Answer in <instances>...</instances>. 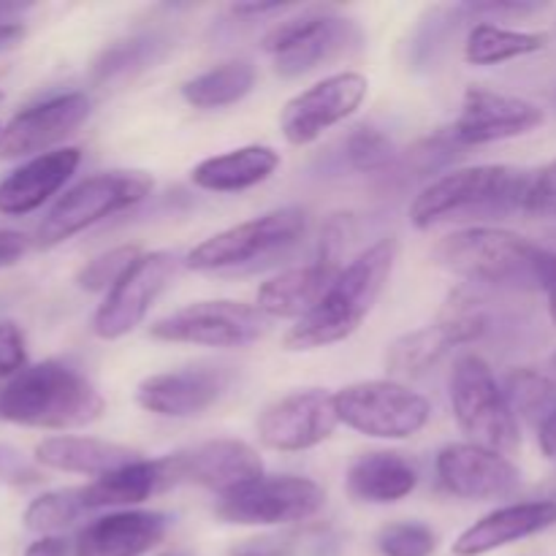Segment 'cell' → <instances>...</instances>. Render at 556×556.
<instances>
[{"label": "cell", "instance_id": "24", "mask_svg": "<svg viewBox=\"0 0 556 556\" xmlns=\"http://www.w3.org/2000/svg\"><path fill=\"white\" fill-rule=\"evenodd\" d=\"M556 525V500H538V503H516L492 510L489 516L467 527L454 543L456 556H483L497 548L510 546L516 541L538 535Z\"/></svg>", "mask_w": 556, "mask_h": 556}, {"label": "cell", "instance_id": "27", "mask_svg": "<svg viewBox=\"0 0 556 556\" xmlns=\"http://www.w3.org/2000/svg\"><path fill=\"white\" fill-rule=\"evenodd\" d=\"M418 467L396 451H369L348 470V492L362 503L389 505L405 500L418 486Z\"/></svg>", "mask_w": 556, "mask_h": 556}, {"label": "cell", "instance_id": "8", "mask_svg": "<svg viewBox=\"0 0 556 556\" xmlns=\"http://www.w3.org/2000/svg\"><path fill=\"white\" fill-rule=\"evenodd\" d=\"M340 424L378 440H407L432 418L427 396L400 380H364L334 394Z\"/></svg>", "mask_w": 556, "mask_h": 556}, {"label": "cell", "instance_id": "9", "mask_svg": "<svg viewBox=\"0 0 556 556\" xmlns=\"http://www.w3.org/2000/svg\"><path fill=\"white\" fill-rule=\"evenodd\" d=\"M358 43L362 30L353 20H342L326 11H302L266 33L264 52L275 58L277 74L296 79L318 65L334 63L342 54L353 52Z\"/></svg>", "mask_w": 556, "mask_h": 556}, {"label": "cell", "instance_id": "26", "mask_svg": "<svg viewBox=\"0 0 556 556\" xmlns=\"http://www.w3.org/2000/svg\"><path fill=\"white\" fill-rule=\"evenodd\" d=\"M280 166V152L266 144H248L212 155L190 172V182L212 193H239L266 182Z\"/></svg>", "mask_w": 556, "mask_h": 556}, {"label": "cell", "instance_id": "15", "mask_svg": "<svg viewBox=\"0 0 556 556\" xmlns=\"http://www.w3.org/2000/svg\"><path fill=\"white\" fill-rule=\"evenodd\" d=\"M340 427L334 394L324 389L293 391L282 400L271 402L258 416V440L269 451H307L326 443Z\"/></svg>", "mask_w": 556, "mask_h": 556}, {"label": "cell", "instance_id": "35", "mask_svg": "<svg viewBox=\"0 0 556 556\" xmlns=\"http://www.w3.org/2000/svg\"><path fill=\"white\" fill-rule=\"evenodd\" d=\"M383 556H432L438 548V532L421 521H394L375 538Z\"/></svg>", "mask_w": 556, "mask_h": 556}, {"label": "cell", "instance_id": "36", "mask_svg": "<svg viewBox=\"0 0 556 556\" xmlns=\"http://www.w3.org/2000/svg\"><path fill=\"white\" fill-rule=\"evenodd\" d=\"M320 543L324 541H315L313 530L269 532L237 543L228 556H302L307 548H320Z\"/></svg>", "mask_w": 556, "mask_h": 556}, {"label": "cell", "instance_id": "11", "mask_svg": "<svg viewBox=\"0 0 556 556\" xmlns=\"http://www.w3.org/2000/svg\"><path fill=\"white\" fill-rule=\"evenodd\" d=\"M271 318H266L255 304L215 299L195 302L150 326V337L174 345L204 348H244L264 340Z\"/></svg>", "mask_w": 556, "mask_h": 556}, {"label": "cell", "instance_id": "34", "mask_svg": "<svg viewBox=\"0 0 556 556\" xmlns=\"http://www.w3.org/2000/svg\"><path fill=\"white\" fill-rule=\"evenodd\" d=\"M139 258H141L139 244H119V248L106 250V253L92 258L90 264L76 275V286H79L81 291H90V293H98V291L109 293L114 288V282H117L119 277H123Z\"/></svg>", "mask_w": 556, "mask_h": 556}, {"label": "cell", "instance_id": "13", "mask_svg": "<svg viewBox=\"0 0 556 556\" xmlns=\"http://www.w3.org/2000/svg\"><path fill=\"white\" fill-rule=\"evenodd\" d=\"M367 90V76L356 74V71H342V74H331L326 79L315 81L313 87L293 96L282 106V136L296 147L313 144L326 130L351 117L364 103Z\"/></svg>", "mask_w": 556, "mask_h": 556}, {"label": "cell", "instance_id": "21", "mask_svg": "<svg viewBox=\"0 0 556 556\" xmlns=\"http://www.w3.org/2000/svg\"><path fill=\"white\" fill-rule=\"evenodd\" d=\"M340 271V244L324 239L320 258L315 264L286 269L266 280L255 293V307L266 318H307Z\"/></svg>", "mask_w": 556, "mask_h": 556}, {"label": "cell", "instance_id": "18", "mask_svg": "<svg viewBox=\"0 0 556 556\" xmlns=\"http://www.w3.org/2000/svg\"><path fill=\"white\" fill-rule=\"evenodd\" d=\"M233 383V369L223 364H193L150 375L136 389L141 410L163 418H190L210 410Z\"/></svg>", "mask_w": 556, "mask_h": 556}, {"label": "cell", "instance_id": "32", "mask_svg": "<svg viewBox=\"0 0 556 556\" xmlns=\"http://www.w3.org/2000/svg\"><path fill=\"white\" fill-rule=\"evenodd\" d=\"M85 514L87 508L85 497H81V486L58 489V492L41 494V497L27 505L25 527L33 532H41V535H54V532L79 521Z\"/></svg>", "mask_w": 556, "mask_h": 556}, {"label": "cell", "instance_id": "28", "mask_svg": "<svg viewBox=\"0 0 556 556\" xmlns=\"http://www.w3.org/2000/svg\"><path fill=\"white\" fill-rule=\"evenodd\" d=\"M168 489L166 472L161 459H136L109 476L96 478L92 483L81 486L87 514L101 508H128L150 500L152 494Z\"/></svg>", "mask_w": 556, "mask_h": 556}, {"label": "cell", "instance_id": "49", "mask_svg": "<svg viewBox=\"0 0 556 556\" xmlns=\"http://www.w3.org/2000/svg\"><path fill=\"white\" fill-rule=\"evenodd\" d=\"M0 130H3V125H0Z\"/></svg>", "mask_w": 556, "mask_h": 556}, {"label": "cell", "instance_id": "31", "mask_svg": "<svg viewBox=\"0 0 556 556\" xmlns=\"http://www.w3.org/2000/svg\"><path fill=\"white\" fill-rule=\"evenodd\" d=\"M505 396L514 407L516 418L525 416L530 421H546L556 413V383L535 369H516L505 380Z\"/></svg>", "mask_w": 556, "mask_h": 556}, {"label": "cell", "instance_id": "23", "mask_svg": "<svg viewBox=\"0 0 556 556\" xmlns=\"http://www.w3.org/2000/svg\"><path fill=\"white\" fill-rule=\"evenodd\" d=\"M81 163V150L60 147L30 157L0 182V215H30L47 204L65 182L76 174Z\"/></svg>", "mask_w": 556, "mask_h": 556}, {"label": "cell", "instance_id": "29", "mask_svg": "<svg viewBox=\"0 0 556 556\" xmlns=\"http://www.w3.org/2000/svg\"><path fill=\"white\" fill-rule=\"evenodd\" d=\"M255 87V65L250 60H226L182 85V98L195 109H223L242 101Z\"/></svg>", "mask_w": 556, "mask_h": 556}, {"label": "cell", "instance_id": "20", "mask_svg": "<svg viewBox=\"0 0 556 556\" xmlns=\"http://www.w3.org/2000/svg\"><path fill=\"white\" fill-rule=\"evenodd\" d=\"M546 114L541 106L525 98L505 96V92L470 87L462 101V112L456 117L451 136L462 147L492 144V141L525 136L543 125Z\"/></svg>", "mask_w": 556, "mask_h": 556}, {"label": "cell", "instance_id": "41", "mask_svg": "<svg viewBox=\"0 0 556 556\" xmlns=\"http://www.w3.org/2000/svg\"><path fill=\"white\" fill-rule=\"evenodd\" d=\"M30 250V239L20 231H0V269L14 266Z\"/></svg>", "mask_w": 556, "mask_h": 556}, {"label": "cell", "instance_id": "22", "mask_svg": "<svg viewBox=\"0 0 556 556\" xmlns=\"http://www.w3.org/2000/svg\"><path fill=\"white\" fill-rule=\"evenodd\" d=\"M168 519L157 510H117L96 519L74 541V556H144L166 538Z\"/></svg>", "mask_w": 556, "mask_h": 556}, {"label": "cell", "instance_id": "7", "mask_svg": "<svg viewBox=\"0 0 556 556\" xmlns=\"http://www.w3.org/2000/svg\"><path fill=\"white\" fill-rule=\"evenodd\" d=\"M152 177L144 172H103L81 179L79 185L60 195L36 231L41 250L58 248L65 239L96 226L103 217L130 210L152 193Z\"/></svg>", "mask_w": 556, "mask_h": 556}, {"label": "cell", "instance_id": "16", "mask_svg": "<svg viewBox=\"0 0 556 556\" xmlns=\"http://www.w3.org/2000/svg\"><path fill=\"white\" fill-rule=\"evenodd\" d=\"M489 320L478 307H462L459 299L443 309L438 324L402 334L386 353V369L394 378H421L434 367L451 348L478 340L486 331Z\"/></svg>", "mask_w": 556, "mask_h": 556}, {"label": "cell", "instance_id": "33", "mask_svg": "<svg viewBox=\"0 0 556 556\" xmlns=\"http://www.w3.org/2000/svg\"><path fill=\"white\" fill-rule=\"evenodd\" d=\"M166 47L168 43L157 36H139L128 38V41H119L98 58L92 76H96V81L123 79L125 74L144 71L147 65L155 63V60L166 52Z\"/></svg>", "mask_w": 556, "mask_h": 556}, {"label": "cell", "instance_id": "2", "mask_svg": "<svg viewBox=\"0 0 556 556\" xmlns=\"http://www.w3.org/2000/svg\"><path fill=\"white\" fill-rule=\"evenodd\" d=\"M396 253H400L396 239L386 237L342 266L318 307L291 326V331L282 337V345L288 351H315L348 340L372 313L375 302L394 271Z\"/></svg>", "mask_w": 556, "mask_h": 556}, {"label": "cell", "instance_id": "42", "mask_svg": "<svg viewBox=\"0 0 556 556\" xmlns=\"http://www.w3.org/2000/svg\"><path fill=\"white\" fill-rule=\"evenodd\" d=\"M25 556H74V543L60 535H43L25 548Z\"/></svg>", "mask_w": 556, "mask_h": 556}, {"label": "cell", "instance_id": "19", "mask_svg": "<svg viewBox=\"0 0 556 556\" xmlns=\"http://www.w3.org/2000/svg\"><path fill=\"white\" fill-rule=\"evenodd\" d=\"M440 486L459 500H505L521 486V472L505 454L472 443L445 445L434 462Z\"/></svg>", "mask_w": 556, "mask_h": 556}, {"label": "cell", "instance_id": "1", "mask_svg": "<svg viewBox=\"0 0 556 556\" xmlns=\"http://www.w3.org/2000/svg\"><path fill=\"white\" fill-rule=\"evenodd\" d=\"M434 261L478 286L546 293L556 286V253L505 228L470 226L448 233L434 248Z\"/></svg>", "mask_w": 556, "mask_h": 556}, {"label": "cell", "instance_id": "4", "mask_svg": "<svg viewBox=\"0 0 556 556\" xmlns=\"http://www.w3.org/2000/svg\"><path fill=\"white\" fill-rule=\"evenodd\" d=\"M535 174L516 166L456 168L429 182L410 206V223L421 231L440 223H467L481 217L525 212Z\"/></svg>", "mask_w": 556, "mask_h": 556}, {"label": "cell", "instance_id": "17", "mask_svg": "<svg viewBox=\"0 0 556 556\" xmlns=\"http://www.w3.org/2000/svg\"><path fill=\"white\" fill-rule=\"evenodd\" d=\"M92 101L85 92H63L25 109L0 130V161H16L52 152L54 144L74 136L90 117Z\"/></svg>", "mask_w": 556, "mask_h": 556}, {"label": "cell", "instance_id": "37", "mask_svg": "<svg viewBox=\"0 0 556 556\" xmlns=\"http://www.w3.org/2000/svg\"><path fill=\"white\" fill-rule=\"evenodd\" d=\"M348 161L356 172L372 174L380 172L391 163L394 157V144L389 141V136L378 128H356L348 136Z\"/></svg>", "mask_w": 556, "mask_h": 556}, {"label": "cell", "instance_id": "6", "mask_svg": "<svg viewBox=\"0 0 556 556\" xmlns=\"http://www.w3.org/2000/svg\"><path fill=\"white\" fill-rule=\"evenodd\" d=\"M448 396L456 424L472 445H483L505 456L519 451V418L500 389L492 367L481 356L465 353L456 358L448 378Z\"/></svg>", "mask_w": 556, "mask_h": 556}, {"label": "cell", "instance_id": "39", "mask_svg": "<svg viewBox=\"0 0 556 556\" xmlns=\"http://www.w3.org/2000/svg\"><path fill=\"white\" fill-rule=\"evenodd\" d=\"M525 212L538 217H556V161L535 172Z\"/></svg>", "mask_w": 556, "mask_h": 556}, {"label": "cell", "instance_id": "14", "mask_svg": "<svg viewBox=\"0 0 556 556\" xmlns=\"http://www.w3.org/2000/svg\"><path fill=\"white\" fill-rule=\"evenodd\" d=\"M161 465L166 472L168 489L179 486V483H193V486L212 489L217 494H226L264 476V462H261L258 451L231 438L190 445L177 454L163 456Z\"/></svg>", "mask_w": 556, "mask_h": 556}, {"label": "cell", "instance_id": "48", "mask_svg": "<svg viewBox=\"0 0 556 556\" xmlns=\"http://www.w3.org/2000/svg\"><path fill=\"white\" fill-rule=\"evenodd\" d=\"M0 103H3V92H0Z\"/></svg>", "mask_w": 556, "mask_h": 556}, {"label": "cell", "instance_id": "38", "mask_svg": "<svg viewBox=\"0 0 556 556\" xmlns=\"http://www.w3.org/2000/svg\"><path fill=\"white\" fill-rule=\"evenodd\" d=\"M27 367V345L25 334L16 324L3 320L0 324V380L9 383L14 375H20Z\"/></svg>", "mask_w": 556, "mask_h": 556}, {"label": "cell", "instance_id": "44", "mask_svg": "<svg viewBox=\"0 0 556 556\" xmlns=\"http://www.w3.org/2000/svg\"><path fill=\"white\" fill-rule=\"evenodd\" d=\"M538 443H541L543 456L556 465V413H552V416L541 424V429H538Z\"/></svg>", "mask_w": 556, "mask_h": 556}, {"label": "cell", "instance_id": "45", "mask_svg": "<svg viewBox=\"0 0 556 556\" xmlns=\"http://www.w3.org/2000/svg\"><path fill=\"white\" fill-rule=\"evenodd\" d=\"M288 9L286 3H237L233 5V14L237 16H264L275 14V11Z\"/></svg>", "mask_w": 556, "mask_h": 556}, {"label": "cell", "instance_id": "3", "mask_svg": "<svg viewBox=\"0 0 556 556\" xmlns=\"http://www.w3.org/2000/svg\"><path fill=\"white\" fill-rule=\"evenodd\" d=\"M103 396L63 362L25 367L0 386V421L30 429H79L103 416Z\"/></svg>", "mask_w": 556, "mask_h": 556}, {"label": "cell", "instance_id": "40", "mask_svg": "<svg viewBox=\"0 0 556 556\" xmlns=\"http://www.w3.org/2000/svg\"><path fill=\"white\" fill-rule=\"evenodd\" d=\"M472 14H497V16H525L538 11V3H525V0H497V3H470L465 5Z\"/></svg>", "mask_w": 556, "mask_h": 556}, {"label": "cell", "instance_id": "10", "mask_svg": "<svg viewBox=\"0 0 556 556\" xmlns=\"http://www.w3.org/2000/svg\"><path fill=\"white\" fill-rule=\"evenodd\" d=\"M326 492L302 476H261L220 494L215 516L226 525L286 527L307 521L324 508Z\"/></svg>", "mask_w": 556, "mask_h": 556}, {"label": "cell", "instance_id": "25", "mask_svg": "<svg viewBox=\"0 0 556 556\" xmlns=\"http://www.w3.org/2000/svg\"><path fill=\"white\" fill-rule=\"evenodd\" d=\"M38 465L58 472H76V476H109L130 462L141 459L128 445L109 443L98 438H76V434H58L47 438L33 451Z\"/></svg>", "mask_w": 556, "mask_h": 556}, {"label": "cell", "instance_id": "46", "mask_svg": "<svg viewBox=\"0 0 556 556\" xmlns=\"http://www.w3.org/2000/svg\"><path fill=\"white\" fill-rule=\"evenodd\" d=\"M548 313H552V320L556 326V286L548 291Z\"/></svg>", "mask_w": 556, "mask_h": 556}, {"label": "cell", "instance_id": "30", "mask_svg": "<svg viewBox=\"0 0 556 556\" xmlns=\"http://www.w3.org/2000/svg\"><path fill=\"white\" fill-rule=\"evenodd\" d=\"M546 47V36L543 33H525L510 30V27L500 25H476L467 36L465 58L470 65H500L508 60L525 58V54H535Z\"/></svg>", "mask_w": 556, "mask_h": 556}, {"label": "cell", "instance_id": "47", "mask_svg": "<svg viewBox=\"0 0 556 556\" xmlns=\"http://www.w3.org/2000/svg\"><path fill=\"white\" fill-rule=\"evenodd\" d=\"M163 556H185V554H163Z\"/></svg>", "mask_w": 556, "mask_h": 556}, {"label": "cell", "instance_id": "12", "mask_svg": "<svg viewBox=\"0 0 556 556\" xmlns=\"http://www.w3.org/2000/svg\"><path fill=\"white\" fill-rule=\"evenodd\" d=\"M177 275V258L172 253H141V258L114 282L112 291L92 315V334L101 340H119L130 334L147 318L152 304L161 299Z\"/></svg>", "mask_w": 556, "mask_h": 556}, {"label": "cell", "instance_id": "43", "mask_svg": "<svg viewBox=\"0 0 556 556\" xmlns=\"http://www.w3.org/2000/svg\"><path fill=\"white\" fill-rule=\"evenodd\" d=\"M11 11H22L16 5H0V52L16 47V43L25 38V25L16 20H5L3 14H11Z\"/></svg>", "mask_w": 556, "mask_h": 556}, {"label": "cell", "instance_id": "5", "mask_svg": "<svg viewBox=\"0 0 556 556\" xmlns=\"http://www.w3.org/2000/svg\"><path fill=\"white\" fill-rule=\"evenodd\" d=\"M304 233L307 212L299 206H282L204 239L190 250L185 266L201 275H244L291 255Z\"/></svg>", "mask_w": 556, "mask_h": 556}]
</instances>
